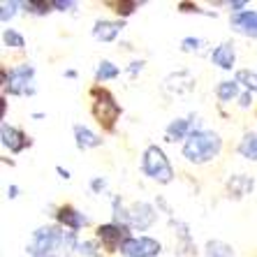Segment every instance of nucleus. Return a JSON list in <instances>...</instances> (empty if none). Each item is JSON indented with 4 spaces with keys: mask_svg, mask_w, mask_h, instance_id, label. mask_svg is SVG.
Segmentation results:
<instances>
[{
    "mask_svg": "<svg viewBox=\"0 0 257 257\" xmlns=\"http://www.w3.org/2000/svg\"><path fill=\"white\" fill-rule=\"evenodd\" d=\"M250 188H252V179H245V176H234V179L229 181V190H232L236 197L245 195V190H250Z\"/></svg>",
    "mask_w": 257,
    "mask_h": 257,
    "instance_id": "nucleus-16",
    "label": "nucleus"
},
{
    "mask_svg": "<svg viewBox=\"0 0 257 257\" xmlns=\"http://www.w3.org/2000/svg\"><path fill=\"white\" fill-rule=\"evenodd\" d=\"M7 195H10V197H17V186H12V188H7Z\"/></svg>",
    "mask_w": 257,
    "mask_h": 257,
    "instance_id": "nucleus-30",
    "label": "nucleus"
},
{
    "mask_svg": "<svg viewBox=\"0 0 257 257\" xmlns=\"http://www.w3.org/2000/svg\"><path fill=\"white\" fill-rule=\"evenodd\" d=\"M199 40H192V37H188V40H183V49L186 51H192V49H199Z\"/></svg>",
    "mask_w": 257,
    "mask_h": 257,
    "instance_id": "nucleus-26",
    "label": "nucleus"
},
{
    "mask_svg": "<svg viewBox=\"0 0 257 257\" xmlns=\"http://www.w3.org/2000/svg\"><path fill=\"white\" fill-rule=\"evenodd\" d=\"M60 245H65V248L74 245V234H63L56 227H42L35 232L28 252L33 257H56Z\"/></svg>",
    "mask_w": 257,
    "mask_h": 257,
    "instance_id": "nucleus-1",
    "label": "nucleus"
},
{
    "mask_svg": "<svg viewBox=\"0 0 257 257\" xmlns=\"http://www.w3.org/2000/svg\"><path fill=\"white\" fill-rule=\"evenodd\" d=\"M54 7H58V10H70V7H74V3H60V0H56V3H51Z\"/></svg>",
    "mask_w": 257,
    "mask_h": 257,
    "instance_id": "nucleus-27",
    "label": "nucleus"
},
{
    "mask_svg": "<svg viewBox=\"0 0 257 257\" xmlns=\"http://www.w3.org/2000/svg\"><path fill=\"white\" fill-rule=\"evenodd\" d=\"M220 153V137L215 132H192L183 146V156L190 162H209Z\"/></svg>",
    "mask_w": 257,
    "mask_h": 257,
    "instance_id": "nucleus-2",
    "label": "nucleus"
},
{
    "mask_svg": "<svg viewBox=\"0 0 257 257\" xmlns=\"http://www.w3.org/2000/svg\"><path fill=\"white\" fill-rule=\"evenodd\" d=\"M26 10H30V12H35V14H44V12H49V3H33V0H30V3H26Z\"/></svg>",
    "mask_w": 257,
    "mask_h": 257,
    "instance_id": "nucleus-23",
    "label": "nucleus"
},
{
    "mask_svg": "<svg viewBox=\"0 0 257 257\" xmlns=\"http://www.w3.org/2000/svg\"><path fill=\"white\" fill-rule=\"evenodd\" d=\"M239 153L245 158H250V160H257V135L255 132H248L239 144Z\"/></svg>",
    "mask_w": 257,
    "mask_h": 257,
    "instance_id": "nucleus-15",
    "label": "nucleus"
},
{
    "mask_svg": "<svg viewBox=\"0 0 257 257\" xmlns=\"http://www.w3.org/2000/svg\"><path fill=\"white\" fill-rule=\"evenodd\" d=\"M245 5V3H241V0H239V3H232V7H234V10H241V7H243Z\"/></svg>",
    "mask_w": 257,
    "mask_h": 257,
    "instance_id": "nucleus-32",
    "label": "nucleus"
},
{
    "mask_svg": "<svg viewBox=\"0 0 257 257\" xmlns=\"http://www.w3.org/2000/svg\"><path fill=\"white\" fill-rule=\"evenodd\" d=\"M236 84H243L248 90H257V74L250 70H241L236 74Z\"/></svg>",
    "mask_w": 257,
    "mask_h": 257,
    "instance_id": "nucleus-20",
    "label": "nucleus"
},
{
    "mask_svg": "<svg viewBox=\"0 0 257 257\" xmlns=\"http://www.w3.org/2000/svg\"><path fill=\"white\" fill-rule=\"evenodd\" d=\"M125 257H153L160 252V243L149 236H139V239H127L120 248Z\"/></svg>",
    "mask_w": 257,
    "mask_h": 257,
    "instance_id": "nucleus-6",
    "label": "nucleus"
},
{
    "mask_svg": "<svg viewBox=\"0 0 257 257\" xmlns=\"http://www.w3.org/2000/svg\"><path fill=\"white\" fill-rule=\"evenodd\" d=\"M5 44H7V47L21 49V47H24V37L19 35V33H14V30H5Z\"/></svg>",
    "mask_w": 257,
    "mask_h": 257,
    "instance_id": "nucleus-22",
    "label": "nucleus"
},
{
    "mask_svg": "<svg viewBox=\"0 0 257 257\" xmlns=\"http://www.w3.org/2000/svg\"><path fill=\"white\" fill-rule=\"evenodd\" d=\"M58 220L63 222V225H67L70 229H81L86 225V218L79 211H74V209H70V206H65V209H60V213H58Z\"/></svg>",
    "mask_w": 257,
    "mask_h": 257,
    "instance_id": "nucleus-13",
    "label": "nucleus"
},
{
    "mask_svg": "<svg viewBox=\"0 0 257 257\" xmlns=\"http://www.w3.org/2000/svg\"><path fill=\"white\" fill-rule=\"evenodd\" d=\"M58 174L63 176V179H70V172H67V169H63V167H58Z\"/></svg>",
    "mask_w": 257,
    "mask_h": 257,
    "instance_id": "nucleus-29",
    "label": "nucleus"
},
{
    "mask_svg": "<svg viewBox=\"0 0 257 257\" xmlns=\"http://www.w3.org/2000/svg\"><path fill=\"white\" fill-rule=\"evenodd\" d=\"M213 63L218 67H222V70H232L234 65V47L232 44H220V47L213 51Z\"/></svg>",
    "mask_w": 257,
    "mask_h": 257,
    "instance_id": "nucleus-12",
    "label": "nucleus"
},
{
    "mask_svg": "<svg viewBox=\"0 0 257 257\" xmlns=\"http://www.w3.org/2000/svg\"><path fill=\"white\" fill-rule=\"evenodd\" d=\"M120 28H123V24H118V21H97L95 28H93V35L102 42H111L120 33Z\"/></svg>",
    "mask_w": 257,
    "mask_h": 257,
    "instance_id": "nucleus-11",
    "label": "nucleus"
},
{
    "mask_svg": "<svg viewBox=\"0 0 257 257\" xmlns=\"http://www.w3.org/2000/svg\"><path fill=\"white\" fill-rule=\"evenodd\" d=\"M127 222H130L132 227H139V229H146L151 227L153 222H156V211L151 204H135L127 213Z\"/></svg>",
    "mask_w": 257,
    "mask_h": 257,
    "instance_id": "nucleus-7",
    "label": "nucleus"
},
{
    "mask_svg": "<svg viewBox=\"0 0 257 257\" xmlns=\"http://www.w3.org/2000/svg\"><path fill=\"white\" fill-rule=\"evenodd\" d=\"M3 84L14 95H30L35 90V86H33V67L30 65L14 67L10 72V79H7V72H3Z\"/></svg>",
    "mask_w": 257,
    "mask_h": 257,
    "instance_id": "nucleus-4",
    "label": "nucleus"
},
{
    "mask_svg": "<svg viewBox=\"0 0 257 257\" xmlns=\"http://www.w3.org/2000/svg\"><path fill=\"white\" fill-rule=\"evenodd\" d=\"M97 81H107V79H114V77H118V67L116 65H111L109 60H104L100 67H97Z\"/></svg>",
    "mask_w": 257,
    "mask_h": 257,
    "instance_id": "nucleus-19",
    "label": "nucleus"
},
{
    "mask_svg": "<svg viewBox=\"0 0 257 257\" xmlns=\"http://www.w3.org/2000/svg\"><path fill=\"white\" fill-rule=\"evenodd\" d=\"M234 28L243 33V35H250V37H257V14L255 12H241L232 19Z\"/></svg>",
    "mask_w": 257,
    "mask_h": 257,
    "instance_id": "nucleus-10",
    "label": "nucleus"
},
{
    "mask_svg": "<svg viewBox=\"0 0 257 257\" xmlns=\"http://www.w3.org/2000/svg\"><path fill=\"white\" fill-rule=\"evenodd\" d=\"M137 7V3H116V12L118 14H130Z\"/></svg>",
    "mask_w": 257,
    "mask_h": 257,
    "instance_id": "nucleus-25",
    "label": "nucleus"
},
{
    "mask_svg": "<svg viewBox=\"0 0 257 257\" xmlns=\"http://www.w3.org/2000/svg\"><path fill=\"white\" fill-rule=\"evenodd\" d=\"M0 135H3V144H5V146L12 151V153H19V151H24L26 144H28V137H26L21 130H17V127L3 125V127H0Z\"/></svg>",
    "mask_w": 257,
    "mask_h": 257,
    "instance_id": "nucleus-9",
    "label": "nucleus"
},
{
    "mask_svg": "<svg viewBox=\"0 0 257 257\" xmlns=\"http://www.w3.org/2000/svg\"><path fill=\"white\" fill-rule=\"evenodd\" d=\"M188 127H190V120L179 118V120H174L172 125L167 127V135L172 139H183V137H186V132H188Z\"/></svg>",
    "mask_w": 257,
    "mask_h": 257,
    "instance_id": "nucleus-18",
    "label": "nucleus"
},
{
    "mask_svg": "<svg viewBox=\"0 0 257 257\" xmlns=\"http://www.w3.org/2000/svg\"><path fill=\"white\" fill-rule=\"evenodd\" d=\"M97 236L104 245H107L109 250H114V248H123V243L127 241V229L125 227H118V225H102L97 229Z\"/></svg>",
    "mask_w": 257,
    "mask_h": 257,
    "instance_id": "nucleus-8",
    "label": "nucleus"
},
{
    "mask_svg": "<svg viewBox=\"0 0 257 257\" xmlns=\"http://www.w3.org/2000/svg\"><path fill=\"white\" fill-rule=\"evenodd\" d=\"M142 169H144V174H146V176L160 181V183H169V181H172V176H174L172 165H169V160L165 158L162 149H158V146H149V149H146V153H144V162H142Z\"/></svg>",
    "mask_w": 257,
    "mask_h": 257,
    "instance_id": "nucleus-3",
    "label": "nucleus"
},
{
    "mask_svg": "<svg viewBox=\"0 0 257 257\" xmlns=\"http://www.w3.org/2000/svg\"><path fill=\"white\" fill-rule=\"evenodd\" d=\"M206 257H234L232 255V248L225 243H220V241H211L209 245H206Z\"/></svg>",
    "mask_w": 257,
    "mask_h": 257,
    "instance_id": "nucleus-17",
    "label": "nucleus"
},
{
    "mask_svg": "<svg viewBox=\"0 0 257 257\" xmlns=\"http://www.w3.org/2000/svg\"><path fill=\"white\" fill-rule=\"evenodd\" d=\"M74 137H77L79 149H93V146H100L102 144V139L97 137V135H93V132H90L88 127H84V125L74 127Z\"/></svg>",
    "mask_w": 257,
    "mask_h": 257,
    "instance_id": "nucleus-14",
    "label": "nucleus"
},
{
    "mask_svg": "<svg viewBox=\"0 0 257 257\" xmlns=\"http://www.w3.org/2000/svg\"><path fill=\"white\" fill-rule=\"evenodd\" d=\"M236 93H239L236 81H222V84L218 86V97H220V100H232V97H236Z\"/></svg>",
    "mask_w": 257,
    "mask_h": 257,
    "instance_id": "nucleus-21",
    "label": "nucleus"
},
{
    "mask_svg": "<svg viewBox=\"0 0 257 257\" xmlns=\"http://www.w3.org/2000/svg\"><path fill=\"white\" fill-rule=\"evenodd\" d=\"M93 188H95V190H100V188H104V181H95V183H93Z\"/></svg>",
    "mask_w": 257,
    "mask_h": 257,
    "instance_id": "nucleus-31",
    "label": "nucleus"
},
{
    "mask_svg": "<svg viewBox=\"0 0 257 257\" xmlns=\"http://www.w3.org/2000/svg\"><path fill=\"white\" fill-rule=\"evenodd\" d=\"M95 95H97V102H95V107H93V114H95V118L104 127H111L114 120L120 116V107L114 102V97L109 95V93H104V90L102 93L95 90Z\"/></svg>",
    "mask_w": 257,
    "mask_h": 257,
    "instance_id": "nucleus-5",
    "label": "nucleus"
},
{
    "mask_svg": "<svg viewBox=\"0 0 257 257\" xmlns=\"http://www.w3.org/2000/svg\"><path fill=\"white\" fill-rule=\"evenodd\" d=\"M14 10H17V3H3V14H0V17H3V21H7V19L12 17Z\"/></svg>",
    "mask_w": 257,
    "mask_h": 257,
    "instance_id": "nucleus-24",
    "label": "nucleus"
},
{
    "mask_svg": "<svg viewBox=\"0 0 257 257\" xmlns=\"http://www.w3.org/2000/svg\"><path fill=\"white\" fill-rule=\"evenodd\" d=\"M250 104V95H243L241 97V107H248Z\"/></svg>",
    "mask_w": 257,
    "mask_h": 257,
    "instance_id": "nucleus-28",
    "label": "nucleus"
}]
</instances>
